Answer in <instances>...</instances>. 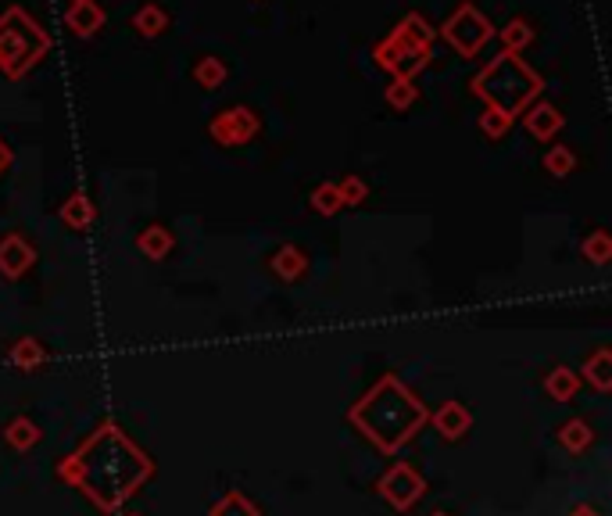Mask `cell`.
Masks as SVG:
<instances>
[{"mask_svg": "<svg viewBox=\"0 0 612 516\" xmlns=\"http://www.w3.org/2000/svg\"><path fill=\"white\" fill-rule=\"evenodd\" d=\"M54 477L83 491L104 516H115L154 477V459L115 420H101L68 456L58 459Z\"/></svg>", "mask_w": 612, "mask_h": 516, "instance_id": "6da1fadb", "label": "cell"}, {"mask_svg": "<svg viewBox=\"0 0 612 516\" xmlns=\"http://www.w3.org/2000/svg\"><path fill=\"white\" fill-rule=\"evenodd\" d=\"M348 423L383 456H398L430 423V409L401 377L383 373L366 395L348 409Z\"/></svg>", "mask_w": 612, "mask_h": 516, "instance_id": "7a4b0ae2", "label": "cell"}, {"mask_svg": "<svg viewBox=\"0 0 612 516\" xmlns=\"http://www.w3.org/2000/svg\"><path fill=\"white\" fill-rule=\"evenodd\" d=\"M469 86H473V94L480 97L491 112L509 115L512 122L527 112L534 101H541V94H544V79L537 76L519 54H505V51L494 61H487Z\"/></svg>", "mask_w": 612, "mask_h": 516, "instance_id": "3957f363", "label": "cell"}, {"mask_svg": "<svg viewBox=\"0 0 612 516\" xmlns=\"http://www.w3.org/2000/svg\"><path fill=\"white\" fill-rule=\"evenodd\" d=\"M54 47V36L26 8H8L0 15V72L8 79H26Z\"/></svg>", "mask_w": 612, "mask_h": 516, "instance_id": "277c9868", "label": "cell"}, {"mask_svg": "<svg viewBox=\"0 0 612 516\" xmlns=\"http://www.w3.org/2000/svg\"><path fill=\"white\" fill-rule=\"evenodd\" d=\"M441 36L451 43V47H455V54H459V58H476V54L484 51L487 43L494 40V26H491V18L476 8V4L462 0L459 8L444 18Z\"/></svg>", "mask_w": 612, "mask_h": 516, "instance_id": "5b68a950", "label": "cell"}, {"mask_svg": "<svg viewBox=\"0 0 612 516\" xmlns=\"http://www.w3.org/2000/svg\"><path fill=\"white\" fill-rule=\"evenodd\" d=\"M262 133V119H258L255 108L247 104H233V108H222L215 112V119L208 122V137L219 147H244Z\"/></svg>", "mask_w": 612, "mask_h": 516, "instance_id": "8992f818", "label": "cell"}, {"mask_svg": "<svg viewBox=\"0 0 612 516\" xmlns=\"http://www.w3.org/2000/svg\"><path fill=\"white\" fill-rule=\"evenodd\" d=\"M376 491H380V499L391 502L398 513H408V509L416 506V502L426 495V481H423V473H419L416 466L405 463V459H398V463H394L391 470L376 481Z\"/></svg>", "mask_w": 612, "mask_h": 516, "instance_id": "52a82bcc", "label": "cell"}, {"mask_svg": "<svg viewBox=\"0 0 612 516\" xmlns=\"http://www.w3.org/2000/svg\"><path fill=\"white\" fill-rule=\"evenodd\" d=\"M373 61L380 69L391 72V79H416L430 65V51H405L401 43H394L387 36V40H380L373 47Z\"/></svg>", "mask_w": 612, "mask_h": 516, "instance_id": "ba28073f", "label": "cell"}, {"mask_svg": "<svg viewBox=\"0 0 612 516\" xmlns=\"http://www.w3.org/2000/svg\"><path fill=\"white\" fill-rule=\"evenodd\" d=\"M36 248L26 241V233H4L0 237V276L4 280H22V276L33 269Z\"/></svg>", "mask_w": 612, "mask_h": 516, "instance_id": "9c48e42d", "label": "cell"}, {"mask_svg": "<svg viewBox=\"0 0 612 516\" xmlns=\"http://www.w3.org/2000/svg\"><path fill=\"white\" fill-rule=\"evenodd\" d=\"M519 119H523V129H527L530 137L541 140V144H552L562 129H566V115L552 101H534Z\"/></svg>", "mask_w": 612, "mask_h": 516, "instance_id": "30bf717a", "label": "cell"}, {"mask_svg": "<svg viewBox=\"0 0 612 516\" xmlns=\"http://www.w3.org/2000/svg\"><path fill=\"white\" fill-rule=\"evenodd\" d=\"M387 36H391L394 43H401L405 51H430V47H434V40H437V29L430 26L419 11H408V15L401 18L398 26H394Z\"/></svg>", "mask_w": 612, "mask_h": 516, "instance_id": "8fae6325", "label": "cell"}, {"mask_svg": "<svg viewBox=\"0 0 612 516\" xmlns=\"http://www.w3.org/2000/svg\"><path fill=\"white\" fill-rule=\"evenodd\" d=\"M430 423H434V430L444 441H462L469 430H473V413H469L459 398H451V402H444L437 413H430Z\"/></svg>", "mask_w": 612, "mask_h": 516, "instance_id": "7c38bea8", "label": "cell"}, {"mask_svg": "<svg viewBox=\"0 0 612 516\" xmlns=\"http://www.w3.org/2000/svg\"><path fill=\"white\" fill-rule=\"evenodd\" d=\"M104 22H108V15H104V8L97 0H79V4H68L65 8V26L72 29L79 40L97 36L104 29Z\"/></svg>", "mask_w": 612, "mask_h": 516, "instance_id": "4fadbf2b", "label": "cell"}, {"mask_svg": "<svg viewBox=\"0 0 612 516\" xmlns=\"http://www.w3.org/2000/svg\"><path fill=\"white\" fill-rule=\"evenodd\" d=\"M58 219L68 226L72 233H86L90 226L97 223V205L90 201V194L86 190H72L65 201H61L58 208Z\"/></svg>", "mask_w": 612, "mask_h": 516, "instance_id": "5bb4252c", "label": "cell"}, {"mask_svg": "<svg viewBox=\"0 0 612 516\" xmlns=\"http://www.w3.org/2000/svg\"><path fill=\"white\" fill-rule=\"evenodd\" d=\"M269 269L280 276L283 284H298V280H305V273H308V255L298 248V244H280V248L272 251Z\"/></svg>", "mask_w": 612, "mask_h": 516, "instance_id": "9a60e30c", "label": "cell"}, {"mask_svg": "<svg viewBox=\"0 0 612 516\" xmlns=\"http://www.w3.org/2000/svg\"><path fill=\"white\" fill-rule=\"evenodd\" d=\"M47 359H51V352L40 337H18L8 348V362L18 373H36L40 366H47Z\"/></svg>", "mask_w": 612, "mask_h": 516, "instance_id": "2e32d148", "label": "cell"}, {"mask_svg": "<svg viewBox=\"0 0 612 516\" xmlns=\"http://www.w3.org/2000/svg\"><path fill=\"white\" fill-rule=\"evenodd\" d=\"M0 438H4V445H8L11 452H33V448L43 441V430L33 416H11V420L4 423V434H0Z\"/></svg>", "mask_w": 612, "mask_h": 516, "instance_id": "e0dca14e", "label": "cell"}, {"mask_svg": "<svg viewBox=\"0 0 612 516\" xmlns=\"http://www.w3.org/2000/svg\"><path fill=\"white\" fill-rule=\"evenodd\" d=\"M172 248H176V237H172V230L162 223H151L136 233V251L144 258H151V262H165Z\"/></svg>", "mask_w": 612, "mask_h": 516, "instance_id": "ac0fdd59", "label": "cell"}, {"mask_svg": "<svg viewBox=\"0 0 612 516\" xmlns=\"http://www.w3.org/2000/svg\"><path fill=\"white\" fill-rule=\"evenodd\" d=\"M555 438H559V445L566 448L570 456H584L587 448L595 445V427H591L584 416H570L566 423H559Z\"/></svg>", "mask_w": 612, "mask_h": 516, "instance_id": "d6986e66", "label": "cell"}, {"mask_svg": "<svg viewBox=\"0 0 612 516\" xmlns=\"http://www.w3.org/2000/svg\"><path fill=\"white\" fill-rule=\"evenodd\" d=\"M580 373H584L580 380H587L598 395H609L612 391V348H595V352L584 359Z\"/></svg>", "mask_w": 612, "mask_h": 516, "instance_id": "ffe728a7", "label": "cell"}, {"mask_svg": "<svg viewBox=\"0 0 612 516\" xmlns=\"http://www.w3.org/2000/svg\"><path fill=\"white\" fill-rule=\"evenodd\" d=\"M580 391V373L570 366H552L544 373V395L552 402H573V395Z\"/></svg>", "mask_w": 612, "mask_h": 516, "instance_id": "44dd1931", "label": "cell"}, {"mask_svg": "<svg viewBox=\"0 0 612 516\" xmlns=\"http://www.w3.org/2000/svg\"><path fill=\"white\" fill-rule=\"evenodd\" d=\"M230 79V65L222 58H215V54H204V58H197L194 65V83L201 86V90H222V83Z\"/></svg>", "mask_w": 612, "mask_h": 516, "instance_id": "7402d4cb", "label": "cell"}, {"mask_svg": "<svg viewBox=\"0 0 612 516\" xmlns=\"http://www.w3.org/2000/svg\"><path fill=\"white\" fill-rule=\"evenodd\" d=\"M208 516H262V509H258L251 495H244L240 488H230L219 502H212Z\"/></svg>", "mask_w": 612, "mask_h": 516, "instance_id": "603a6c76", "label": "cell"}, {"mask_svg": "<svg viewBox=\"0 0 612 516\" xmlns=\"http://www.w3.org/2000/svg\"><path fill=\"white\" fill-rule=\"evenodd\" d=\"M498 36H502V51L505 54H523L534 43V26H530L527 18H509L502 29H498Z\"/></svg>", "mask_w": 612, "mask_h": 516, "instance_id": "cb8c5ba5", "label": "cell"}, {"mask_svg": "<svg viewBox=\"0 0 612 516\" xmlns=\"http://www.w3.org/2000/svg\"><path fill=\"white\" fill-rule=\"evenodd\" d=\"M133 29L144 40H154V36H162L169 29V11L158 8V4H144V8L133 15Z\"/></svg>", "mask_w": 612, "mask_h": 516, "instance_id": "d4e9b609", "label": "cell"}, {"mask_svg": "<svg viewBox=\"0 0 612 516\" xmlns=\"http://www.w3.org/2000/svg\"><path fill=\"white\" fill-rule=\"evenodd\" d=\"M580 258L591 262V266H609L612 262V237L605 230H591L580 241Z\"/></svg>", "mask_w": 612, "mask_h": 516, "instance_id": "484cf974", "label": "cell"}, {"mask_svg": "<svg viewBox=\"0 0 612 516\" xmlns=\"http://www.w3.org/2000/svg\"><path fill=\"white\" fill-rule=\"evenodd\" d=\"M383 101L391 104L394 112H408V108L419 101L416 79H391V83H387V90H383Z\"/></svg>", "mask_w": 612, "mask_h": 516, "instance_id": "4316f807", "label": "cell"}, {"mask_svg": "<svg viewBox=\"0 0 612 516\" xmlns=\"http://www.w3.org/2000/svg\"><path fill=\"white\" fill-rule=\"evenodd\" d=\"M573 169H577V155H573V147L552 144L548 151H544V172H552L555 180H566Z\"/></svg>", "mask_w": 612, "mask_h": 516, "instance_id": "83f0119b", "label": "cell"}, {"mask_svg": "<svg viewBox=\"0 0 612 516\" xmlns=\"http://www.w3.org/2000/svg\"><path fill=\"white\" fill-rule=\"evenodd\" d=\"M312 212H319V215H326V219H330V215H337L340 208H344V201H340V194H337V183L333 180H326V183H319V187L312 190Z\"/></svg>", "mask_w": 612, "mask_h": 516, "instance_id": "f1b7e54d", "label": "cell"}, {"mask_svg": "<svg viewBox=\"0 0 612 516\" xmlns=\"http://www.w3.org/2000/svg\"><path fill=\"white\" fill-rule=\"evenodd\" d=\"M337 194L344 201V208H355V205H366L369 201V183L355 172H348L344 180H337Z\"/></svg>", "mask_w": 612, "mask_h": 516, "instance_id": "f546056e", "label": "cell"}, {"mask_svg": "<svg viewBox=\"0 0 612 516\" xmlns=\"http://www.w3.org/2000/svg\"><path fill=\"white\" fill-rule=\"evenodd\" d=\"M480 129H484V137L491 140H502L505 133L512 129V119L502 112H491V108H484V115H480Z\"/></svg>", "mask_w": 612, "mask_h": 516, "instance_id": "4dcf8cb0", "label": "cell"}, {"mask_svg": "<svg viewBox=\"0 0 612 516\" xmlns=\"http://www.w3.org/2000/svg\"><path fill=\"white\" fill-rule=\"evenodd\" d=\"M11 165H15V151H11L8 140L0 137V176H4V172H8Z\"/></svg>", "mask_w": 612, "mask_h": 516, "instance_id": "1f68e13d", "label": "cell"}, {"mask_svg": "<svg viewBox=\"0 0 612 516\" xmlns=\"http://www.w3.org/2000/svg\"><path fill=\"white\" fill-rule=\"evenodd\" d=\"M570 516H605V513L595 506V502H577V506L570 509Z\"/></svg>", "mask_w": 612, "mask_h": 516, "instance_id": "d6a6232c", "label": "cell"}, {"mask_svg": "<svg viewBox=\"0 0 612 516\" xmlns=\"http://www.w3.org/2000/svg\"><path fill=\"white\" fill-rule=\"evenodd\" d=\"M126 516H144V513H126Z\"/></svg>", "mask_w": 612, "mask_h": 516, "instance_id": "836d02e7", "label": "cell"}, {"mask_svg": "<svg viewBox=\"0 0 612 516\" xmlns=\"http://www.w3.org/2000/svg\"><path fill=\"white\" fill-rule=\"evenodd\" d=\"M68 4H79V0H68Z\"/></svg>", "mask_w": 612, "mask_h": 516, "instance_id": "e575fe53", "label": "cell"}, {"mask_svg": "<svg viewBox=\"0 0 612 516\" xmlns=\"http://www.w3.org/2000/svg\"><path fill=\"white\" fill-rule=\"evenodd\" d=\"M434 516H448V513H434Z\"/></svg>", "mask_w": 612, "mask_h": 516, "instance_id": "d590c367", "label": "cell"}]
</instances>
